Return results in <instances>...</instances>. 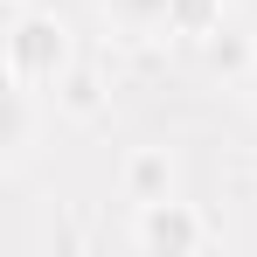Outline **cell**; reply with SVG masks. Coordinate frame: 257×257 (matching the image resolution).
Masks as SVG:
<instances>
[{
    "mask_svg": "<svg viewBox=\"0 0 257 257\" xmlns=\"http://www.w3.org/2000/svg\"><path fill=\"white\" fill-rule=\"evenodd\" d=\"M56 63H63V28L56 21H21V35H14V84L56 77Z\"/></svg>",
    "mask_w": 257,
    "mask_h": 257,
    "instance_id": "obj_1",
    "label": "cell"
},
{
    "mask_svg": "<svg viewBox=\"0 0 257 257\" xmlns=\"http://www.w3.org/2000/svg\"><path fill=\"white\" fill-rule=\"evenodd\" d=\"M146 243H202V229L188 222V215H174V209H160V202H146V229H139Z\"/></svg>",
    "mask_w": 257,
    "mask_h": 257,
    "instance_id": "obj_2",
    "label": "cell"
},
{
    "mask_svg": "<svg viewBox=\"0 0 257 257\" xmlns=\"http://www.w3.org/2000/svg\"><path fill=\"white\" fill-rule=\"evenodd\" d=\"M104 7H118L132 28H153V21H174V0H104Z\"/></svg>",
    "mask_w": 257,
    "mask_h": 257,
    "instance_id": "obj_3",
    "label": "cell"
},
{
    "mask_svg": "<svg viewBox=\"0 0 257 257\" xmlns=\"http://www.w3.org/2000/svg\"><path fill=\"white\" fill-rule=\"evenodd\" d=\"M250 7H257V0H250Z\"/></svg>",
    "mask_w": 257,
    "mask_h": 257,
    "instance_id": "obj_4",
    "label": "cell"
}]
</instances>
